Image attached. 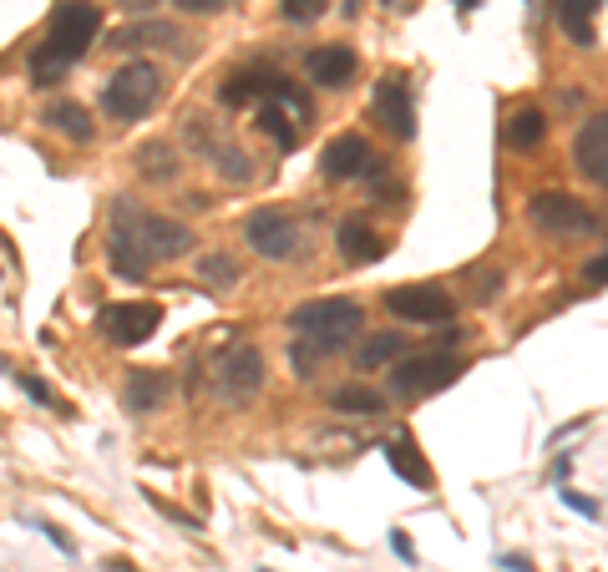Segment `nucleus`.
<instances>
[{
    "mask_svg": "<svg viewBox=\"0 0 608 572\" xmlns=\"http://www.w3.org/2000/svg\"><path fill=\"white\" fill-rule=\"evenodd\" d=\"M330 411H340V416H380V411H386V395H380L375 385L350 380V385H340L330 395Z\"/></svg>",
    "mask_w": 608,
    "mask_h": 572,
    "instance_id": "bb28decb",
    "label": "nucleus"
},
{
    "mask_svg": "<svg viewBox=\"0 0 608 572\" xmlns=\"http://www.w3.org/2000/svg\"><path fill=\"white\" fill-rule=\"evenodd\" d=\"M406 355V335L401 330H380V335H370L360 350H355V365L360 370H375V365H396Z\"/></svg>",
    "mask_w": 608,
    "mask_h": 572,
    "instance_id": "cd10ccee",
    "label": "nucleus"
},
{
    "mask_svg": "<svg viewBox=\"0 0 608 572\" xmlns=\"http://www.w3.org/2000/svg\"><path fill=\"white\" fill-rule=\"evenodd\" d=\"M264 572H269V567H264Z\"/></svg>",
    "mask_w": 608,
    "mask_h": 572,
    "instance_id": "37998d69",
    "label": "nucleus"
},
{
    "mask_svg": "<svg viewBox=\"0 0 608 572\" xmlns=\"http://www.w3.org/2000/svg\"><path fill=\"white\" fill-rule=\"evenodd\" d=\"M304 76H310L315 87H325V92H340L345 81L355 76V51L350 46H315L310 56H304Z\"/></svg>",
    "mask_w": 608,
    "mask_h": 572,
    "instance_id": "f3484780",
    "label": "nucleus"
},
{
    "mask_svg": "<svg viewBox=\"0 0 608 572\" xmlns=\"http://www.w3.org/2000/svg\"><path fill=\"white\" fill-rule=\"evenodd\" d=\"M107 567H112V572H137L132 562H107Z\"/></svg>",
    "mask_w": 608,
    "mask_h": 572,
    "instance_id": "a19ab883",
    "label": "nucleus"
},
{
    "mask_svg": "<svg viewBox=\"0 0 608 572\" xmlns=\"http://www.w3.org/2000/svg\"><path fill=\"white\" fill-rule=\"evenodd\" d=\"M178 11H188V16H213V11H223L228 0H173Z\"/></svg>",
    "mask_w": 608,
    "mask_h": 572,
    "instance_id": "c9c22d12",
    "label": "nucleus"
},
{
    "mask_svg": "<svg viewBox=\"0 0 608 572\" xmlns=\"http://www.w3.org/2000/svg\"><path fill=\"white\" fill-rule=\"evenodd\" d=\"M41 122H46L51 132H61V137H71V142H92V137H97V127H92V112H87L82 102H71V97H61V102H51Z\"/></svg>",
    "mask_w": 608,
    "mask_h": 572,
    "instance_id": "393cba45",
    "label": "nucleus"
},
{
    "mask_svg": "<svg viewBox=\"0 0 608 572\" xmlns=\"http://www.w3.org/2000/svg\"><path fill=\"white\" fill-rule=\"evenodd\" d=\"M11 380H16V385H21V390H26L36 405H56V390H51L46 380H36L31 370H11Z\"/></svg>",
    "mask_w": 608,
    "mask_h": 572,
    "instance_id": "7c9ffc66",
    "label": "nucleus"
},
{
    "mask_svg": "<svg viewBox=\"0 0 608 572\" xmlns=\"http://www.w3.org/2000/svg\"><path fill=\"white\" fill-rule=\"evenodd\" d=\"M472 284H477V299L492 304L497 289H502V269H472Z\"/></svg>",
    "mask_w": 608,
    "mask_h": 572,
    "instance_id": "2f4dec72",
    "label": "nucleus"
},
{
    "mask_svg": "<svg viewBox=\"0 0 608 572\" xmlns=\"http://www.w3.org/2000/svg\"><path fill=\"white\" fill-rule=\"evenodd\" d=\"M380 456H386V466H391L401 481L421 486V492H431V486H436V476H431V466H426V456L416 451V441H411V436L386 441V446H380Z\"/></svg>",
    "mask_w": 608,
    "mask_h": 572,
    "instance_id": "aec40b11",
    "label": "nucleus"
},
{
    "mask_svg": "<svg viewBox=\"0 0 608 572\" xmlns=\"http://www.w3.org/2000/svg\"><path fill=\"white\" fill-rule=\"evenodd\" d=\"M31 527H36V532H46V542H51V547H61V552H66V557H71V552H76V542H71V537H66V532H61V527H56V522H31Z\"/></svg>",
    "mask_w": 608,
    "mask_h": 572,
    "instance_id": "f704fd0d",
    "label": "nucleus"
},
{
    "mask_svg": "<svg viewBox=\"0 0 608 572\" xmlns=\"http://www.w3.org/2000/svg\"><path fill=\"white\" fill-rule=\"evenodd\" d=\"M137 173L147 178V183H173L178 178V168H183V162H178V147L173 142H147V147H137Z\"/></svg>",
    "mask_w": 608,
    "mask_h": 572,
    "instance_id": "a878e982",
    "label": "nucleus"
},
{
    "mask_svg": "<svg viewBox=\"0 0 608 572\" xmlns=\"http://www.w3.org/2000/svg\"><path fill=\"white\" fill-rule=\"evenodd\" d=\"M274 81H279V76H274L269 66H244V71H234V76H223V81H218V102H223V107L264 102Z\"/></svg>",
    "mask_w": 608,
    "mask_h": 572,
    "instance_id": "6ab92c4d",
    "label": "nucleus"
},
{
    "mask_svg": "<svg viewBox=\"0 0 608 572\" xmlns=\"http://www.w3.org/2000/svg\"><path fill=\"white\" fill-rule=\"evenodd\" d=\"M330 11V0H279V16L289 21V26H310V21H320Z\"/></svg>",
    "mask_w": 608,
    "mask_h": 572,
    "instance_id": "c756f323",
    "label": "nucleus"
},
{
    "mask_svg": "<svg viewBox=\"0 0 608 572\" xmlns=\"http://www.w3.org/2000/svg\"><path fill=\"white\" fill-rule=\"evenodd\" d=\"M213 390L228 405H249L264 390V350L249 340H234L218 360H213Z\"/></svg>",
    "mask_w": 608,
    "mask_h": 572,
    "instance_id": "39448f33",
    "label": "nucleus"
},
{
    "mask_svg": "<svg viewBox=\"0 0 608 572\" xmlns=\"http://www.w3.org/2000/svg\"><path fill=\"white\" fill-rule=\"evenodd\" d=\"M386 314L406 324H451L456 294L446 284H401V289H386Z\"/></svg>",
    "mask_w": 608,
    "mask_h": 572,
    "instance_id": "9b49d317",
    "label": "nucleus"
},
{
    "mask_svg": "<svg viewBox=\"0 0 608 572\" xmlns=\"http://www.w3.org/2000/svg\"><path fill=\"white\" fill-rule=\"evenodd\" d=\"M497 562H502L507 572H538V567H532V557H522V552H502Z\"/></svg>",
    "mask_w": 608,
    "mask_h": 572,
    "instance_id": "e433bc0d",
    "label": "nucleus"
},
{
    "mask_svg": "<svg viewBox=\"0 0 608 572\" xmlns=\"http://www.w3.org/2000/svg\"><path fill=\"white\" fill-rule=\"evenodd\" d=\"M107 269H112L117 279H127V284H142V279L152 274V259L137 249L132 238H122V233L107 228Z\"/></svg>",
    "mask_w": 608,
    "mask_h": 572,
    "instance_id": "b1692460",
    "label": "nucleus"
},
{
    "mask_svg": "<svg viewBox=\"0 0 608 572\" xmlns=\"http://www.w3.org/2000/svg\"><path fill=\"white\" fill-rule=\"evenodd\" d=\"M375 168H380V157H375V147H370L360 132L335 137V142L320 152L325 183H360V178H375Z\"/></svg>",
    "mask_w": 608,
    "mask_h": 572,
    "instance_id": "ddd939ff",
    "label": "nucleus"
},
{
    "mask_svg": "<svg viewBox=\"0 0 608 572\" xmlns=\"http://www.w3.org/2000/svg\"><path fill=\"white\" fill-rule=\"evenodd\" d=\"M188 142L213 162V168L228 178V183H254V157L228 137V132H218V127H208V122H188Z\"/></svg>",
    "mask_w": 608,
    "mask_h": 572,
    "instance_id": "f8f14e48",
    "label": "nucleus"
},
{
    "mask_svg": "<svg viewBox=\"0 0 608 572\" xmlns=\"http://www.w3.org/2000/svg\"><path fill=\"white\" fill-rule=\"evenodd\" d=\"M198 279H203L208 289H234V284H239V259H234V254H208V259L198 264Z\"/></svg>",
    "mask_w": 608,
    "mask_h": 572,
    "instance_id": "c85d7f7f",
    "label": "nucleus"
},
{
    "mask_svg": "<svg viewBox=\"0 0 608 572\" xmlns=\"http://www.w3.org/2000/svg\"><path fill=\"white\" fill-rule=\"evenodd\" d=\"M583 284H588V289H603V284H608V249H603L598 259L583 264Z\"/></svg>",
    "mask_w": 608,
    "mask_h": 572,
    "instance_id": "72a5a7b5",
    "label": "nucleus"
},
{
    "mask_svg": "<svg viewBox=\"0 0 608 572\" xmlns=\"http://www.w3.org/2000/svg\"><path fill=\"white\" fill-rule=\"evenodd\" d=\"M558 497H563V507H568V512H578V517H588V522L598 517V502H593V497H583V492H568V486H563Z\"/></svg>",
    "mask_w": 608,
    "mask_h": 572,
    "instance_id": "473e14b6",
    "label": "nucleus"
},
{
    "mask_svg": "<svg viewBox=\"0 0 608 572\" xmlns=\"http://www.w3.org/2000/svg\"><path fill=\"white\" fill-rule=\"evenodd\" d=\"M158 102H163V71L152 61H142V56L122 61L102 87V112L112 122H142Z\"/></svg>",
    "mask_w": 608,
    "mask_h": 572,
    "instance_id": "7ed1b4c3",
    "label": "nucleus"
},
{
    "mask_svg": "<svg viewBox=\"0 0 608 572\" xmlns=\"http://www.w3.org/2000/svg\"><path fill=\"white\" fill-rule=\"evenodd\" d=\"M365 309L355 299H304L289 309L294 335H360Z\"/></svg>",
    "mask_w": 608,
    "mask_h": 572,
    "instance_id": "9d476101",
    "label": "nucleus"
},
{
    "mask_svg": "<svg viewBox=\"0 0 608 572\" xmlns=\"http://www.w3.org/2000/svg\"><path fill=\"white\" fill-rule=\"evenodd\" d=\"M391 547H396V557H401V562H416V547H411V537H406V532H396V537H391Z\"/></svg>",
    "mask_w": 608,
    "mask_h": 572,
    "instance_id": "58836bf2",
    "label": "nucleus"
},
{
    "mask_svg": "<svg viewBox=\"0 0 608 572\" xmlns=\"http://www.w3.org/2000/svg\"><path fill=\"white\" fill-rule=\"evenodd\" d=\"M573 173L593 188H608V112H593L573 137Z\"/></svg>",
    "mask_w": 608,
    "mask_h": 572,
    "instance_id": "2eb2a0df",
    "label": "nucleus"
},
{
    "mask_svg": "<svg viewBox=\"0 0 608 572\" xmlns=\"http://www.w3.org/2000/svg\"><path fill=\"white\" fill-rule=\"evenodd\" d=\"M310 117H315V107H310V97H304L294 81H274L269 87V97L259 102V132L279 147V152H294L299 147V132L310 127Z\"/></svg>",
    "mask_w": 608,
    "mask_h": 572,
    "instance_id": "20e7f679",
    "label": "nucleus"
},
{
    "mask_svg": "<svg viewBox=\"0 0 608 572\" xmlns=\"http://www.w3.org/2000/svg\"><path fill=\"white\" fill-rule=\"evenodd\" d=\"M112 233L132 238L152 264H173V259H183L193 249V228L188 223L163 218V213H142L132 198H117L112 203Z\"/></svg>",
    "mask_w": 608,
    "mask_h": 572,
    "instance_id": "f03ea898",
    "label": "nucleus"
},
{
    "mask_svg": "<svg viewBox=\"0 0 608 572\" xmlns=\"http://www.w3.org/2000/svg\"><path fill=\"white\" fill-rule=\"evenodd\" d=\"M370 112L375 122L386 127L396 142H411L416 137V97L401 76H380L375 81V97H370Z\"/></svg>",
    "mask_w": 608,
    "mask_h": 572,
    "instance_id": "4468645a",
    "label": "nucleus"
},
{
    "mask_svg": "<svg viewBox=\"0 0 608 572\" xmlns=\"http://www.w3.org/2000/svg\"><path fill=\"white\" fill-rule=\"evenodd\" d=\"M142 46H168V51H183V31L173 21H127L117 36H112V51H142Z\"/></svg>",
    "mask_w": 608,
    "mask_h": 572,
    "instance_id": "a211bd4d",
    "label": "nucleus"
},
{
    "mask_svg": "<svg viewBox=\"0 0 608 572\" xmlns=\"http://www.w3.org/2000/svg\"><path fill=\"white\" fill-rule=\"evenodd\" d=\"M158 324H163V309L158 304H142V299H117V304H102L97 309V335L132 350L142 340L158 335Z\"/></svg>",
    "mask_w": 608,
    "mask_h": 572,
    "instance_id": "1a4fd4ad",
    "label": "nucleus"
},
{
    "mask_svg": "<svg viewBox=\"0 0 608 572\" xmlns=\"http://www.w3.org/2000/svg\"><path fill=\"white\" fill-rule=\"evenodd\" d=\"M527 223L538 228V233H548V238H578V233H593L598 228V213L583 198L548 188V193H532L527 198Z\"/></svg>",
    "mask_w": 608,
    "mask_h": 572,
    "instance_id": "423d86ee",
    "label": "nucleus"
},
{
    "mask_svg": "<svg viewBox=\"0 0 608 572\" xmlns=\"http://www.w3.org/2000/svg\"><path fill=\"white\" fill-rule=\"evenodd\" d=\"M244 243H249L259 259H269V264H289L299 254L304 233H299V218L294 213H284V208H254L244 218Z\"/></svg>",
    "mask_w": 608,
    "mask_h": 572,
    "instance_id": "0eeeda50",
    "label": "nucleus"
},
{
    "mask_svg": "<svg viewBox=\"0 0 608 572\" xmlns=\"http://www.w3.org/2000/svg\"><path fill=\"white\" fill-rule=\"evenodd\" d=\"M568 471H573V451H563V456H553V466H548V476H553V481H563Z\"/></svg>",
    "mask_w": 608,
    "mask_h": 572,
    "instance_id": "4c0bfd02",
    "label": "nucleus"
},
{
    "mask_svg": "<svg viewBox=\"0 0 608 572\" xmlns=\"http://www.w3.org/2000/svg\"><path fill=\"white\" fill-rule=\"evenodd\" d=\"M168 395H173V380L163 370H132L122 380V411L127 416H152V411H163Z\"/></svg>",
    "mask_w": 608,
    "mask_h": 572,
    "instance_id": "dca6fc26",
    "label": "nucleus"
},
{
    "mask_svg": "<svg viewBox=\"0 0 608 572\" xmlns=\"http://www.w3.org/2000/svg\"><path fill=\"white\" fill-rule=\"evenodd\" d=\"M502 142L512 152H532V147H543L548 142V112L543 107H517L502 127Z\"/></svg>",
    "mask_w": 608,
    "mask_h": 572,
    "instance_id": "5701e85b",
    "label": "nucleus"
},
{
    "mask_svg": "<svg viewBox=\"0 0 608 572\" xmlns=\"http://www.w3.org/2000/svg\"><path fill=\"white\" fill-rule=\"evenodd\" d=\"M117 6H122V11H132V16H142V11L158 6V0H117Z\"/></svg>",
    "mask_w": 608,
    "mask_h": 572,
    "instance_id": "ea45409f",
    "label": "nucleus"
},
{
    "mask_svg": "<svg viewBox=\"0 0 608 572\" xmlns=\"http://www.w3.org/2000/svg\"><path fill=\"white\" fill-rule=\"evenodd\" d=\"M553 16L563 26V36L583 51H593L598 31H593V16H598V0H553Z\"/></svg>",
    "mask_w": 608,
    "mask_h": 572,
    "instance_id": "4be33fe9",
    "label": "nucleus"
},
{
    "mask_svg": "<svg viewBox=\"0 0 608 572\" xmlns=\"http://www.w3.org/2000/svg\"><path fill=\"white\" fill-rule=\"evenodd\" d=\"M102 36V6L97 0H61V6L51 11L46 21V36L31 46L26 56V76H31V87H56V81L87 56V46Z\"/></svg>",
    "mask_w": 608,
    "mask_h": 572,
    "instance_id": "f257e3e1",
    "label": "nucleus"
},
{
    "mask_svg": "<svg viewBox=\"0 0 608 572\" xmlns=\"http://www.w3.org/2000/svg\"><path fill=\"white\" fill-rule=\"evenodd\" d=\"M456 375H462V355H456V350H431V355H416V360L391 365V390L401 400H421V395L446 390Z\"/></svg>",
    "mask_w": 608,
    "mask_h": 572,
    "instance_id": "6e6552de",
    "label": "nucleus"
},
{
    "mask_svg": "<svg viewBox=\"0 0 608 572\" xmlns=\"http://www.w3.org/2000/svg\"><path fill=\"white\" fill-rule=\"evenodd\" d=\"M335 243H340V259H350V264H375L386 254V243H380V233L365 218H345L335 228Z\"/></svg>",
    "mask_w": 608,
    "mask_h": 572,
    "instance_id": "412c9836",
    "label": "nucleus"
},
{
    "mask_svg": "<svg viewBox=\"0 0 608 572\" xmlns=\"http://www.w3.org/2000/svg\"><path fill=\"white\" fill-rule=\"evenodd\" d=\"M467 6H477V0H467Z\"/></svg>",
    "mask_w": 608,
    "mask_h": 572,
    "instance_id": "79ce46f5",
    "label": "nucleus"
}]
</instances>
